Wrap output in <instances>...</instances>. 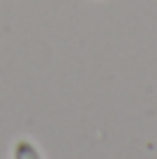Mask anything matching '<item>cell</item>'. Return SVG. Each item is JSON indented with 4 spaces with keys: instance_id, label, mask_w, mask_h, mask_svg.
Returning a JSON list of instances; mask_svg holds the SVG:
<instances>
[{
    "instance_id": "obj_1",
    "label": "cell",
    "mask_w": 157,
    "mask_h": 159,
    "mask_svg": "<svg viewBox=\"0 0 157 159\" xmlns=\"http://www.w3.org/2000/svg\"><path fill=\"white\" fill-rule=\"evenodd\" d=\"M14 159H44V157L39 155V150L30 141L23 139V141H16L14 145Z\"/></svg>"
}]
</instances>
